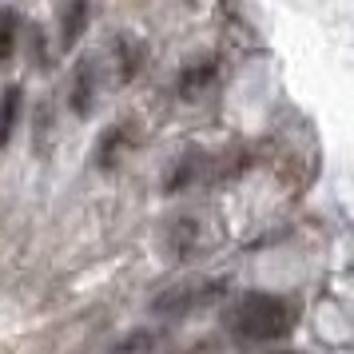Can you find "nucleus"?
I'll use <instances>...</instances> for the list:
<instances>
[{"mask_svg":"<svg viewBox=\"0 0 354 354\" xmlns=\"http://www.w3.org/2000/svg\"><path fill=\"white\" fill-rule=\"evenodd\" d=\"M299 326V303L283 295H247L231 310V330L247 342H279L295 335Z\"/></svg>","mask_w":354,"mask_h":354,"instance_id":"f257e3e1","label":"nucleus"},{"mask_svg":"<svg viewBox=\"0 0 354 354\" xmlns=\"http://www.w3.org/2000/svg\"><path fill=\"white\" fill-rule=\"evenodd\" d=\"M227 283H203V287H171L163 290L160 299L151 303L156 315H167V319H176V315H187L192 306H207L211 299H219L223 295Z\"/></svg>","mask_w":354,"mask_h":354,"instance_id":"f03ea898","label":"nucleus"},{"mask_svg":"<svg viewBox=\"0 0 354 354\" xmlns=\"http://www.w3.org/2000/svg\"><path fill=\"white\" fill-rule=\"evenodd\" d=\"M68 104H72L76 115H92V104H96V64H92L88 56L76 64V80H72Z\"/></svg>","mask_w":354,"mask_h":354,"instance_id":"7ed1b4c3","label":"nucleus"},{"mask_svg":"<svg viewBox=\"0 0 354 354\" xmlns=\"http://www.w3.org/2000/svg\"><path fill=\"white\" fill-rule=\"evenodd\" d=\"M20 104H24V92H20L17 84L0 92V147L8 144V140H12V131H17V124H20Z\"/></svg>","mask_w":354,"mask_h":354,"instance_id":"20e7f679","label":"nucleus"},{"mask_svg":"<svg viewBox=\"0 0 354 354\" xmlns=\"http://www.w3.org/2000/svg\"><path fill=\"white\" fill-rule=\"evenodd\" d=\"M211 76H215V60H199V64L183 68V76H179V96L195 100L211 84Z\"/></svg>","mask_w":354,"mask_h":354,"instance_id":"39448f33","label":"nucleus"},{"mask_svg":"<svg viewBox=\"0 0 354 354\" xmlns=\"http://www.w3.org/2000/svg\"><path fill=\"white\" fill-rule=\"evenodd\" d=\"M128 140H131V128H128V124H115V128L104 136V144L96 147V163H100V167H115V156L124 151Z\"/></svg>","mask_w":354,"mask_h":354,"instance_id":"423d86ee","label":"nucleus"},{"mask_svg":"<svg viewBox=\"0 0 354 354\" xmlns=\"http://www.w3.org/2000/svg\"><path fill=\"white\" fill-rule=\"evenodd\" d=\"M17 32H20V12L17 8H0V68L8 64V56L17 48Z\"/></svg>","mask_w":354,"mask_h":354,"instance_id":"0eeeda50","label":"nucleus"},{"mask_svg":"<svg viewBox=\"0 0 354 354\" xmlns=\"http://www.w3.org/2000/svg\"><path fill=\"white\" fill-rule=\"evenodd\" d=\"M84 20H88V4H72V12H64V32H60V44L72 48L84 32Z\"/></svg>","mask_w":354,"mask_h":354,"instance_id":"6e6552de","label":"nucleus"},{"mask_svg":"<svg viewBox=\"0 0 354 354\" xmlns=\"http://www.w3.org/2000/svg\"><path fill=\"white\" fill-rule=\"evenodd\" d=\"M151 351H156V335L151 330H131L128 338L115 342L112 354H151Z\"/></svg>","mask_w":354,"mask_h":354,"instance_id":"1a4fd4ad","label":"nucleus"},{"mask_svg":"<svg viewBox=\"0 0 354 354\" xmlns=\"http://www.w3.org/2000/svg\"><path fill=\"white\" fill-rule=\"evenodd\" d=\"M199 171V151H187L183 160H179V167H176V176L167 179V192H179V187H187L192 183V176Z\"/></svg>","mask_w":354,"mask_h":354,"instance_id":"9d476101","label":"nucleus"},{"mask_svg":"<svg viewBox=\"0 0 354 354\" xmlns=\"http://www.w3.org/2000/svg\"><path fill=\"white\" fill-rule=\"evenodd\" d=\"M274 354H303V351H274Z\"/></svg>","mask_w":354,"mask_h":354,"instance_id":"9b49d317","label":"nucleus"}]
</instances>
